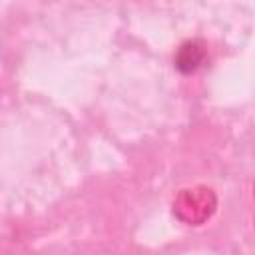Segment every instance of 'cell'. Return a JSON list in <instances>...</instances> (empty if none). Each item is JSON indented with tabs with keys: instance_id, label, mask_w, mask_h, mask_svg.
Listing matches in <instances>:
<instances>
[{
	"instance_id": "cell-1",
	"label": "cell",
	"mask_w": 255,
	"mask_h": 255,
	"mask_svg": "<svg viewBox=\"0 0 255 255\" xmlns=\"http://www.w3.org/2000/svg\"><path fill=\"white\" fill-rule=\"evenodd\" d=\"M217 207V195L205 185H193L181 189L173 199V213L179 221L187 225L205 223Z\"/></svg>"
},
{
	"instance_id": "cell-2",
	"label": "cell",
	"mask_w": 255,
	"mask_h": 255,
	"mask_svg": "<svg viewBox=\"0 0 255 255\" xmlns=\"http://www.w3.org/2000/svg\"><path fill=\"white\" fill-rule=\"evenodd\" d=\"M205 58H207L205 44L201 40H187L175 52V68L181 74H193L203 66Z\"/></svg>"
}]
</instances>
